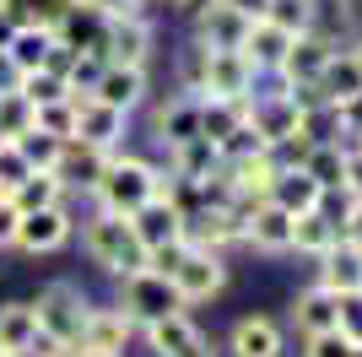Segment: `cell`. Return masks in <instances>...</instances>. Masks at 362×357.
<instances>
[{
	"label": "cell",
	"mask_w": 362,
	"mask_h": 357,
	"mask_svg": "<svg viewBox=\"0 0 362 357\" xmlns=\"http://www.w3.org/2000/svg\"><path fill=\"white\" fill-rule=\"evenodd\" d=\"M259 71L255 60L243 55V49H206L200 44L195 65H189V87L200 92V98H227V103H243L249 92H255Z\"/></svg>",
	"instance_id": "6da1fadb"
},
{
	"label": "cell",
	"mask_w": 362,
	"mask_h": 357,
	"mask_svg": "<svg viewBox=\"0 0 362 357\" xmlns=\"http://www.w3.org/2000/svg\"><path fill=\"white\" fill-rule=\"evenodd\" d=\"M81 244H87V254L103 271H114V276L146 271V244H141V233L130 227V217H119V211H98L87 222V233H81Z\"/></svg>",
	"instance_id": "7a4b0ae2"
},
{
	"label": "cell",
	"mask_w": 362,
	"mask_h": 357,
	"mask_svg": "<svg viewBox=\"0 0 362 357\" xmlns=\"http://www.w3.org/2000/svg\"><path fill=\"white\" fill-rule=\"evenodd\" d=\"M157 190H163L157 168L141 163V157H119V152H108L103 174H98V184H92V195L103 200V211H119V217H130L136 206H146Z\"/></svg>",
	"instance_id": "3957f363"
},
{
	"label": "cell",
	"mask_w": 362,
	"mask_h": 357,
	"mask_svg": "<svg viewBox=\"0 0 362 357\" xmlns=\"http://www.w3.org/2000/svg\"><path fill=\"white\" fill-rule=\"evenodd\" d=\"M33 314H38V336H49L54 346H76L81 341V325H87V298L76 293L71 282H54L38 293Z\"/></svg>",
	"instance_id": "277c9868"
},
{
	"label": "cell",
	"mask_w": 362,
	"mask_h": 357,
	"mask_svg": "<svg viewBox=\"0 0 362 357\" xmlns=\"http://www.w3.org/2000/svg\"><path fill=\"white\" fill-rule=\"evenodd\" d=\"M124 314L151 325V319H168V314H184V298L173 287V276L163 271H136V276H124Z\"/></svg>",
	"instance_id": "5b68a950"
},
{
	"label": "cell",
	"mask_w": 362,
	"mask_h": 357,
	"mask_svg": "<svg viewBox=\"0 0 362 357\" xmlns=\"http://www.w3.org/2000/svg\"><path fill=\"white\" fill-rule=\"evenodd\" d=\"M130 227L141 233V244L146 249H157V244H173V238H184V227H189V211L168 195V184L157 195H151L146 206H136L130 211Z\"/></svg>",
	"instance_id": "8992f818"
},
{
	"label": "cell",
	"mask_w": 362,
	"mask_h": 357,
	"mask_svg": "<svg viewBox=\"0 0 362 357\" xmlns=\"http://www.w3.org/2000/svg\"><path fill=\"white\" fill-rule=\"evenodd\" d=\"M168 276H173V287H179L184 303H206V298L222 293L227 266L216 260V249H195V244H189V249H184V260L168 271Z\"/></svg>",
	"instance_id": "52a82bcc"
},
{
	"label": "cell",
	"mask_w": 362,
	"mask_h": 357,
	"mask_svg": "<svg viewBox=\"0 0 362 357\" xmlns=\"http://www.w3.org/2000/svg\"><path fill=\"white\" fill-rule=\"evenodd\" d=\"M330 55H335V44H330V38H319V33L308 28V33H292V44L281 49V60H276V71H281L287 87H314L319 71L330 65Z\"/></svg>",
	"instance_id": "ba28073f"
},
{
	"label": "cell",
	"mask_w": 362,
	"mask_h": 357,
	"mask_svg": "<svg viewBox=\"0 0 362 357\" xmlns=\"http://www.w3.org/2000/svg\"><path fill=\"white\" fill-rule=\"evenodd\" d=\"M146 55H151V22L130 11H114L103 28V60L108 65H141L146 71Z\"/></svg>",
	"instance_id": "9c48e42d"
},
{
	"label": "cell",
	"mask_w": 362,
	"mask_h": 357,
	"mask_svg": "<svg viewBox=\"0 0 362 357\" xmlns=\"http://www.w3.org/2000/svg\"><path fill=\"white\" fill-rule=\"evenodd\" d=\"M54 22H44V16H33V22H16L11 28V38H6V65H11L16 76L22 71H38V65H49V55H54Z\"/></svg>",
	"instance_id": "30bf717a"
},
{
	"label": "cell",
	"mask_w": 362,
	"mask_h": 357,
	"mask_svg": "<svg viewBox=\"0 0 362 357\" xmlns=\"http://www.w3.org/2000/svg\"><path fill=\"white\" fill-rule=\"evenodd\" d=\"M243 238H249L255 249H271V254L292 249V211L276 206L271 195H265V200H249V206H243Z\"/></svg>",
	"instance_id": "8fae6325"
},
{
	"label": "cell",
	"mask_w": 362,
	"mask_h": 357,
	"mask_svg": "<svg viewBox=\"0 0 362 357\" xmlns=\"http://www.w3.org/2000/svg\"><path fill=\"white\" fill-rule=\"evenodd\" d=\"M65 238H71L65 200H54V206H38V211H22V222H16V249H28V254H54Z\"/></svg>",
	"instance_id": "7c38bea8"
},
{
	"label": "cell",
	"mask_w": 362,
	"mask_h": 357,
	"mask_svg": "<svg viewBox=\"0 0 362 357\" xmlns=\"http://www.w3.org/2000/svg\"><path fill=\"white\" fill-rule=\"evenodd\" d=\"M119 135H124V108L103 103V98H92V92L76 98V141L114 152V147H119Z\"/></svg>",
	"instance_id": "4fadbf2b"
},
{
	"label": "cell",
	"mask_w": 362,
	"mask_h": 357,
	"mask_svg": "<svg viewBox=\"0 0 362 357\" xmlns=\"http://www.w3.org/2000/svg\"><path fill=\"white\" fill-rule=\"evenodd\" d=\"M319 287L325 293H362V244H351L346 233L319 254Z\"/></svg>",
	"instance_id": "5bb4252c"
},
{
	"label": "cell",
	"mask_w": 362,
	"mask_h": 357,
	"mask_svg": "<svg viewBox=\"0 0 362 357\" xmlns=\"http://www.w3.org/2000/svg\"><path fill=\"white\" fill-rule=\"evenodd\" d=\"M130 330H136V319L124 309H87V325H81V352H108L119 357L124 341H130Z\"/></svg>",
	"instance_id": "9a60e30c"
},
{
	"label": "cell",
	"mask_w": 362,
	"mask_h": 357,
	"mask_svg": "<svg viewBox=\"0 0 362 357\" xmlns=\"http://www.w3.org/2000/svg\"><path fill=\"white\" fill-rule=\"evenodd\" d=\"M146 341L157 357H211V346H206V336H200L184 314H168V319H151L146 325Z\"/></svg>",
	"instance_id": "2e32d148"
},
{
	"label": "cell",
	"mask_w": 362,
	"mask_h": 357,
	"mask_svg": "<svg viewBox=\"0 0 362 357\" xmlns=\"http://www.w3.org/2000/svg\"><path fill=\"white\" fill-rule=\"evenodd\" d=\"M92 98H103V103H114V108H130L146 98V71L141 65H108L103 60V71H98V81H92Z\"/></svg>",
	"instance_id": "e0dca14e"
},
{
	"label": "cell",
	"mask_w": 362,
	"mask_h": 357,
	"mask_svg": "<svg viewBox=\"0 0 362 357\" xmlns=\"http://www.w3.org/2000/svg\"><path fill=\"white\" fill-rule=\"evenodd\" d=\"M271 200H276V206H287L292 217H298V211L325 206L330 195L319 190V178L308 174V168H281V174H276V184H271Z\"/></svg>",
	"instance_id": "ac0fdd59"
},
{
	"label": "cell",
	"mask_w": 362,
	"mask_h": 357,
	"mask_svg": "<svg viewBox=\"0 0 362 357\" xmlns=\"http://www.w3.org/2000/svg\"><path fill=\"white\" fill-rule=\"evenodd\" d=\"M103 163H108V152L103 147H87V141H65L60 147V163H54V174H60V184L71 190V184H98V174H103Z\"/></svg>",
	"instance_id": "d6986e66"
},
{
	"label": "cell",
	"mask_w": 362,
	"mask_h": 357,
	"mask_svg": "<svg viewBox=\"0 0 362 357\" xmlns=\"http://www.w3.org/2000/svg\"><path fill=\"white\" fill-rule=\"evenodd\" d=\"M314 92H325V103H330V108L351 103V98L362 92V65H357V55H330V65L319 71Z\"/></svg>",
	"instance_id": "ffe728a7"
},
{
	"label": "cell",
	"mask_w": 362,
	"mask_h": 357,
	"mask_svg": "<svg viewBox=\"0 0 362 357\" xmlns=\"http://www.w3.org/2000/svg\"><path fill=\"white\" fill-rule=\"evenodd\" d=\"M249 22H255V16H238L233 6L211 0V11L200 16V44H206V49H243V33H249Z\"/></svg>",
	"instance_id": "44dd1931"
},
{
	"label": "cell",
	"mask_w": 362,
	"mask_h": 357,
	"mask_svg": "<svg viewBox=\"0 0 362 357\" xmlns=\"http://www.w3.org/2000/svg\"><path fill=\"white\" fill-rule=\"evenodd\" d=\"M335 238H341V222H335V217H325V206L298 211V217H292V249H298V254H314V260H319Z\"/></svg>",
	"instance_id": "7402d4cb"
},
{
	"label": "cell",
	"mask_w": 362,
	"mask_h": 357,
	"mask_svg": "<svg viewBox=\"0 0 362 357\" xmlns=\"http://www.w3.org/2000/svg\"><path fill=\"white\" fill-rule=\"evenodd\" d=\"M233 357H281V330L276 319H238L233 325Z\"/></svg>",
	"instance_id": "603a6c76"
},
{
	"label": "cell",
	"mask_w": 362,
	"mask_h": 357,
	"mask_svg": "<svg viewBox=\"0 0 362 357\" xmlns=\"http://www.w3.org/2000/svg\"><path fill=\"white\" fill-rule=\"evenodd\" d=\"M287 44H292V33H281L276 22H265V16H255L249 33H243V55L255 60V71H276V60H281Z\"/></svg>",
	"instance_id": "cb8c5ba5"
},
{
	"label": "cell",
	"mask_w": 362,
	"mask_h": 357,
	"mask_svg": "<svg viewBox=\"0 0 362 357\" xmlns=\"http://www.w3.org/2000/svg\"><path fill=\"white\" fill-rule=\"evenodd\" d=\"M33 341H38V314H33V303H6L0 309V346L16 357H28Z\"/></svg>",
	"instance_id": "d4e9b609"
},
{
	"label": "cell",
	"mask_w": 362,
	"mask_h": 357,
	"mask_svg": "<svg viewBox=\"0 0 362 357\" xmlns=\"http://www.w3.org/2000/svg\"><path fill=\"white\" fill-rule=\"evenodd\" d=\"M335 309H341V298H335V293L308 287V293L292 303V319H298L303 336H319V330H335Z\"/></svg>",
	"instance_id": "484cf974"
},
{
	"label": "cell",
	"mask_w": 362,
	"mask_h": 357,
	"mask_svg": "<svg viewBox=\"0 0 362 357\" xmlns=\"http://www.w3.org/2000/svg\"><path fill=\"white\" fill-rule=\"evenodd\" d=\"M173 168H179V178H195V184H211V174L222 168V152H216V141L195 135V141H184V147H173Z\"/></svg>",
	"instance_id": "4316f807"
},
{
	"label": "cell",
	"mask_w": 362,
	"mask_h": 357,
	"mask_svg": "<svg viewBox=\"0 0 362 357\" xmlns=\"http://www.w3.org/2000/svg\"><path fill=\"white\" fill-rule=\"evenodd\" d=\"M11 200H16V211H38V206L65 200V184H60V174H54V168H33V174L11 190Z\"/></svg>",
	"instance_id": "83f0119b"
},
{
	"label": "cell",
	"mask_w": 362,
	"mask_h": 357,
	"mask_svg": "<svg viewBox=\"0 0 362 357\" xmlns=\"http://www.w3.org/2000/svg\"><path fill=\"white\" fill-rule=\"evenodd\" d=\"M157 130H163L168 147L195 141V135H200V98H179V103H168L163 114H157Z\"/></svg>",
	"instance_id": "f1b7e54d"
},
{
	"label": "cell",
	"mask_w": 362,
	"mask_h": 357,
	"mask_svg": "<svg viewBox=\"0 0 362 357\" xmlns=\"http://www.w3.org/2000/svg\"><path fill=\"white\" fill-rule=\"evenodd\" d=\"M303 168L319 178V190H325V195L346 184V152L335 147V141H314V152L303 157Z\"/></svg>",
	"instance_id": "f546056e"
},
{
	"label": "cell",
	"mask_w": 362,
	"mask_h": 357,
	"mask_svg": "<svg viewBox=\"0 0 362 357\" xmlns=\"http://www.w3.org/2000/svg\"><path fill=\"white\" fill-rule=\"evenodd\" d=\"M11 147L22 152L33 168H54V163H60V147H65V141H60V135H49V130H38V125H28V130L11 135Z\"/></svg>",
	"instance_id": "4dcf8cb0"
},
{
	"label": "cell",
	"mask_w": 362,
	"mask_h": 357,
	"mask_svg": "<svg viewBox=\"0 0 362 357\" xmlns=\"http://www.w3.org/2000/svg\"><path fill=\"white\" fill-rule=\"evenodd\" d=\"M33 125L49 135H60V141H71L76 135V98L65 92V98H49V103H33Z\"/></svg>",
	"instance_id": "1f68e13d"
},
{
	"label": "cell",
	"mask_w": 362,
	"mask_h": 357,
	"mask_svg": "<svg viewBox=\"0 0 362 357\" xmlns=\"http://www.w3.org/2000/svg\"><path fill=\"white\" fill-rule=\"evenodd\" d=\"M11 87L22 92L28 103H49V98H65V92H71V87H65V76H60V71H49V65H38V71H22Z\"/></svg>",
	"instance_id": "d6a6232c"
},
{
	"label": "cell",
	"mask_w": 362,
	"mask_h": 357,
	"mask_svg": "<svg viewBox=\"0 0 362 357\" xmlns=\"http://www.w3.org/2000/svg\"><path fill=\"white\" fill-rule=\"evenodd\" d=\"M265 22H276L281 33H308L314 28V0H271Z\"/></svg>",
	"instance_id": "836d02e7"
},
{
	"label": "cell",
	"mask_w": 362,
	"mask_h": 357,
	"mask_svg": "<svg viewBox=\"0 0 362 357\" xmlns=\"http://www.w3.org/2000/svg\"><path fill=\"white\" fill-rule=\"evenodd\" d=\"M28 125H33V103H28L16 87H0V135L11 141V135L28 130Z\"/></svg>",
	"instance_id": "e575fe53"
},
{
	"label": "cell",
	"mask_w": 362,
	"mask_h": 357,
	"mask_svg": "<svg viewBox=\"0 0 362 357\" xmlns=\"http://www.w3.org/2000/svg\"><path fill=\"white\" fill-rule=\"evenodd\" d=\"M335 330L346 336L362 352V293H341V309H335Z\"/></svg>",
	"instance_id": "d590c367"
},
{
	"label": "cell",
	"mask_w": 362,
	"mask_h": 357,
	"mask_svg": "<svg viewBox=\"0 0 362 357\" xmlns=\"http://www.w3.org/2000/svg\"><path fill=\"white\" fill-rule=\"evenodd\" d=\"M28 174H33V163H28V157H22V152L11 147V141H0V190L11 195V190H16V184H22Z\"/></svg>",
	"instance_id": "8d00e7d4"
},
{
	"label": "cell",
	"mask_w": 362,
	"mask_h": 357,
	"mask_svg": "<svg viewBox=\"0 0 362 357\" xmlns=\"http://www.w3.org/2000/svg\"><path fill=\"white\" fill-rule=\"evenodd\" d=\"M308 357H362V352L341 330H319V336H308Z\"/></svg>",
	"instance_id": "74e56055"
},
{
	"label": "cell",
	"mask_w": 362,
	"mask_h": 357,
	"mask_svg": "<svg viewBox=\"0 0 362 357\" xmlns=\"http://www.w3.org/2000/svg\"><path fill=\"white\" fill-rule=\"evenodd\" d=\"M16 222H22L16 200H11V195H0V249H11V244H16Z\"/></svg>",
	"instance_id": "f35d334b"
},
{
	"label": "cell",
	"mask_w": 362,
	"mask_h": 357,
	"mask_svg": "<svg viewBox=\"0 0 362 357\" xmlns=\"http://www.w3.org/2000/svg\"><path fill=\"white\" fill-rule=\"evenodd\" d=\"M341 233H346L351 244H362V195H351V206H346V217H341Z\"/></svg>",
	"instance_id": "ab89813d"
},
{
	"label": "cell",
	"mask_w": 362,
	"mask_h": 357,
	"mask_svg": "<svg viewBox=\"0 0 362 357\" xmlns=\"http://www.w3.org/2000/svg\"><path fill=\"white\" fill-rule=\"evenodd\" d=\"M346 195H362V147L346 152V184H341Z\"/></svg>",
	"instance_id": "60d3db41"
},
{
	"label": "cell",
	"mask_w": 362,
	"mask_h": 357,
	"mask_svg": "<svg viewBox=\"0 0 362 357\" xmlns=\"http://www.w3.org/2000/svg\"><path fill=\"white\" fill-rule=\"evenodd\" d=\"M222 6H233L238 16H265V6H271V0H222Z\"/></svg>",
	"instance_id": "b9f144b4"
},
{
	"label": "cell",
	"mask_w": 362,
	"mask_h": 357,
	"mask_svg": "<svg viewBox=\"0 0 362 357\" xmlns=\"http://www.w3.org/2000/svg\"><path fill=\"white\" fill-rule=\"evenodd\" d=\"M87 6H98V11H103V16H114V11H124L130 0H87Z\"/></svg>",
	"instance_id": "7bdbcfd3"
},
{
	"label": "cell",
	"mask_w": 362,
	"mask_h": 357,
	"mask_svg": "<svg viewBox=\"0 0 362 357\" xmlns=\"http://www.w3.org/2000/svg\"><path fill=\"white\" fill-rule=\"evenodd\" d=\"M76 357H108V352H81V346H76Z\"/></svg>",
	"instance_id": "ee69618b"
},
{
	"label": "cell",
	"mask_w": 362,
	"mask_h": 357,
	"mask_svg": "<svg viewBox=\"0 0 362 357\" xmlns=\"http://www.w3.org/2000/svg\"><path fill=\"white\" fill-rule=\"evenodd\" d=\"M163 6H189V0H163Z\"/></svg>",
	"instance_id": "f6af8a7d"
},
{
	"label": "cell",
	"mask_w": 362,
	"mask_h": 357,
	"mask_svg": "<svg viewBox=\"0 0 362 357\" xmlns=\"http://www.w3.org/2000/svg\"><path fill=\"white\" fill-rule=\"evenodd\" d=\"M0 357H16V352H6V346H0Z\"/></svg>",
	"instance_id": "bcb514c9"
},
{
	"label": "cell",
	"mask_w": 362,
	"mask_h": 357,
	"mask_svg": "<svg viewBox=\"0 0 362 357\" xmlns=\"http://www.w3.org/2000/svg\"><path fill=\"white\" fill-rule=\"evenodd\" d=\"M351 55H357V65H362V49H351Z\"/></svg>",
	"instance_id": "7dc6e473"
},
{
	"label": "cell",
	"mask_w": 362,
	"mask_h": 357,
	"mask_svg": "<svg viewBox=\"0 0 362 357\" xmlns=\"http://www.w3.org/2000/svg\"><path fill=\"white\" fill-rule=\"evenodd\" d=\"M0 6H11V0H0Z\"/></svg>",
	"instance_id": "c3c4849f"
},
{
	"label": "cell",
	"mask_w": 362,
	"mask_h": 357,
	"mask_svg": "<svg viewBox=\"0 0 362 357\" xmlns=\"http://www.w3.org/2000/svg\"><path fill=\"white\" fill-rule=\"evenodd\" d=\"M0 195H6V190H0Z\"/></svg>",
	"instance_id": "681fc988"
}]
</instances>
